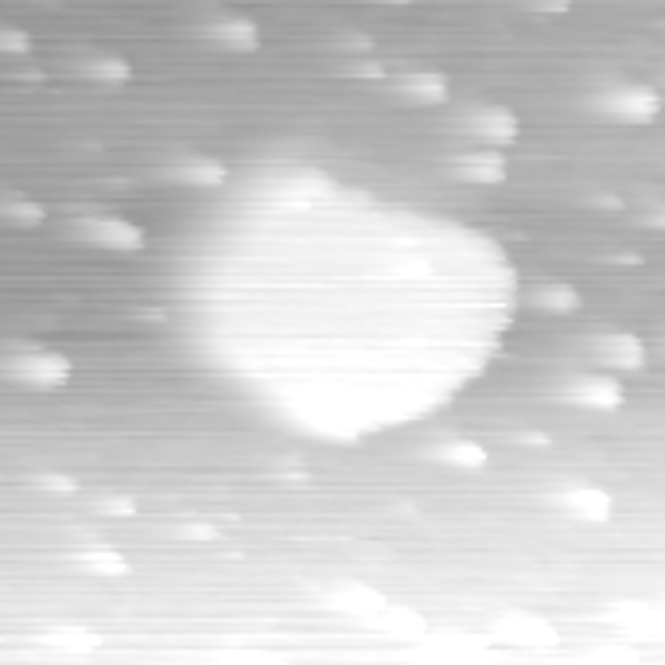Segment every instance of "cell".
I'll use <instances>...</instances> for the list:
<instances>
[{
    "label": "cell",
    "mask_w": 665,
    "mask_h": 665,
    "mask_svg": "<svg viewBox=\"0 0 665 665\" xmlns=\"http://www.w3.org/2000/svg\"><path fill=\"white\" fill-rule=\"evenodd\" d=\"M553 506L576 525H607L619 514V498L603 483H572L553 494Z\"/></svg>",
    "instance_id": "obj_1"
},
{
    "label": "cell",
    "mask_w": 665,
    "mask_h": 665,
    "mask_svg": "<svg viewBox=\"0 0 665 665\" xmlns=\"http://www.w3.org/2000/svg\"><path fill=\"white\" fill-rule=\"evenodd\" d=\"M522 113L510 109V105H479L471 117H467V133L475 144H487V148H518L522 144Z\"/></svg>",
    "instance_id": "obj_2"
},
{
    "label": "cell",
    "mask_w": 665,
    "mask_h": 665,
    "mask_svg": "<svg viewBox=\"0 0 665 665\" xmlns=\"http://www.w3.org/2000/svg\"><path fill=\"white\" fill-rule=\"evenodd\" d=\"M78 234L98 249L109 253H140L148 249V234L140 230L133 218H121V214H94L86 222H78Z\"/></svg>",
    "instance_id": "obj_3"
},
{
    "label": "cell",
    "mask_w": 665,
    "mask_h": 665,
    "mask_svg": "<svg viewBox=\"0 0 665 665\" xmlns=\"http://www.w3.org/2000/svg\"><path fill=\"white\" fill-rule=\"evenodd\" d=\"M452 175L471 183V187H502L510 179V152L502 148H487V144H475L471 152L455 156Z\"/></svg>",
    "instance_id": "obj_4"
},
{
    "label": "cell",
    "mask_w": 665,
    "mask_h": 665,
    "mask_svg": "<svg viewBox=\"0 0 665 665\" xmlns=\"http://www.w3.org/2000/svg\"><path fill=\"white\" fill-rule=\"evenodd\" d=\"M74 374L67 354H55V350H28L12 362V378L32 389H63Z\"/></svg>",
    "instance_id": "obj_5"
},
{
    "label": "cell",
    "mask_w": 665,
    "mask_h": 665,
    "mask_svg": "<svg viewBox=\"0 0 665 665\" xmlns=\"http://www.w3.org/2000/svg\"><path fill=\"white\" fill-rule=\"evenodd\" d=\"M498 634L506 642H514V646H529V650H545V646L557 642V627L545 615H537V611H510V615H502L498 619Z\"/></svg>",
    "instance_id": "obj_6"
},
{
    "label": "cell",
    "mask_w": 665,
    "mask_h": 665,
    "mask_svg": "<svg viewBox=\"0 0 665 665\" xmlns=\"http://www.w3.org/2000/svg\"><path fill=\"white\" fill-rule=\"evenodd\" d=\"M207 39L222 51H234V55H249L261 47V28L249 20V16H222L207 24Z\"/></svg>",
    "instance_id": "obj_7"
},
{
    "label": "cell",
    "mask_w": 665,
    "mask_h": 665,
    "mask_svg": "<svg viewBox=\"0 0 665 665\" xmlns=\"http://www.w3.org/2000/svg\"><path fill=\"white\" fill-rule=\"evenodd\" d=\"M168 175H172L175 183H183V187L218 191V187H226L230 168L222 160H214V156H183V160H175L172 168H168Z\"/></svg>",
    "instance_id": "obj_8"
},
{
    "label": "cell",
    "mask_w": 665,
    "mask_h": 665,
    "mask_svg": "<svg viewBox=\"0 0 665 665\" xmlns=\"http://www.w3.org/2000/svg\"><path fill=\"white\" fill-rule=\"evenodd\" d=\"M533 304L541 308V312L549 315H580L588 304H584V292L576 288V284H568V280H549V284H537L533 288Z\"/></svg>",
    "instance_id": "obj_9"
},
{
    "label": "cell",
    "mask_w": 665,
    "mask_h": 665,
    "mask_svg": "<svg viewBox=\"0 0 665 665\" xmlns=\"http://www.w3.org/2000/svg\"><path fill=\"white\" fill-rule=\"evenodd\" d=\"M432 459L444 467H455V471H487L490 448H483L479 440H444L432 448Z\"/></svg>",
    "instance_id": "obj_10"
},
{
    "label": "cell",
    "mask_w": 665,
    "mask_h": 665,
    "mask_svg": "<svg viewBox=\"0 0 665 665\" xmlns=\"http://www.w3.org/2000/svg\"><path fill=\"white\" fill-rule=\"evenodd\" d=\"M401 94H409L413 102L420 105H444L452 98V86H448V78L444 74H413V78H405L401 82Z\"/></svg>",
    "instance_id": "obj_11"
},
{
    "label": "cell",
    "mask_w": 665,
    "mask_h": 665,
    "mask_svg": "<svg viewBox=\"0 0 665 665\" xmlns=\"http://www.w3.org/2000/svg\"><path fill=\"white\" fill-rule=\"evenodd\" d=\"M43 642H51V646H59V650H67V654H86V650H98V646H102L98 630H90V627H55L43 634Z\"/></svg>",
    "instance_id": "obj_12"
},
{
    "label": "cell",
    "mask_w": 665,
    "mask_h": 665,
    "mask_svg": "<svg viewBox=\"0 0 665 665\" xmlns=\"http://www.w3.org/2000/svg\"><path fill=\"white\" fill-rule=\"evenodd\" d=\"M78 560H82L94 576H105V580H117V576H129V572H133L129 557L117 553V549H86Z\"/></svg>",
    "instance_id": "obj_13"
},
{
    "label": "cell",
    "mask_w": 665,
    "mask_h": 665,
    "mask_svg": "<svg viewBox=\"0 0 665 665\" xmlns=\"http://www.w3.org/2000/svg\"><path fill=\"white\" fill-rule=\"evenodd\" d=\"M4 218L16 222V226H24V230H35V226L47 222V210H43L39 199H8L4 203Z\"/></svg>",
    "instance_id": "obj_14"
},
{
    "label": "cell",
    "mask_w": 665,
    "mask_h": 665,
    "mask_svg": "<svg viewBox=\"0 0 665 665\" xmlns=\"http://www.w3.org/2000/svg\"><path fill=\"white\" fill-rule=\"evenodd\" d=\"M90 78H98V82H129L133 78V67L125 63V59H94L90 63Z\"/></svg>",
    "instance_id": "obj_15"
},
{
    "label": "cell",
    "mask_w": 665,
    "mask_h": 665,
    "mask_svg": "<svg viewBox=\"0 0 665 665\" xmlns=\"http://www.w3.org/2000/svg\"><path fill=\"white\" fill-rule=\"evenodd\" d=\"M28 43H32L28 32H16V28H4V32H0V51H4V55H24V51H32Z\"/></svg>",
    "instance_id": "obj_16"
},
{
    "label": "cell",
    "mask_w": 665,
    "mask_h": 665,
    "mask_svg": "<svg viewBox=\"0 0 665 665\" xmlns=\"http://www.w3.org/2000/svg\"><path fill=\"white\" fill-rule=\"evenodd\" d=\"M105 514H113V518H129V514H133V502H129V498H113V502H105Z\"/></svg>",
    "instance_id": "obj_17"
},
{
    "label": "cell",
    "mask_w": 665,
    "mask_h": 665,
    "mask_svg": "<svg viewBox=\"0 0 665 665\" xmlns=\"http://www.w3.org/2000/svg\"><path fill=\"white\" fill-rule=\"evenodd\" d=\"M374 4H385V8H409V4H420V0H374Z\"/></svg>",
    "instance_id": "obj_18"
}]
</instances>
